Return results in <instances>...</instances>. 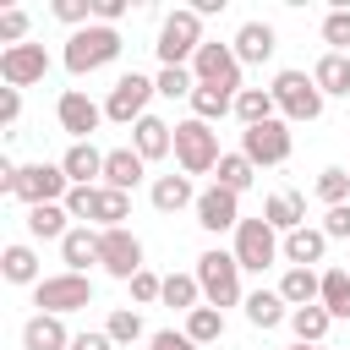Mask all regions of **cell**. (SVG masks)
<instances>
[{
    "mask_svg": "<svg viewBox=\"0 0 350 350\" xmlns=\"http://www.w3.org/2000/svg\"><path fill=\"white\" fill-rule=\"evenodd\" d=\"M126 44H120V33L115 27H104V22H93V27H82V33H71L66 38V71L71 77H88V71H104L115 55H120Z\"/></svg>",
    "mask_w": 350,
    "mask_h": 350,
    "instance_id": "cell-1",
    "label": "cell"
},
{
    "mask_svg": "<svg viewBox=\"0 0 350 350\" xmlns=\"http://www.w3.org/2000/svg\"><path fill=\"white\" fill-rule=\"evenodd\" d=\"M208 38H202V16L191 11V5H180V11H170L164 16V27H159V60L164 66H191L197 60V49H202Z\"/></svg>",
    "mask_w": 350,
    "mask_h": 350,
    "instance_id": "cell-2",
    "label": "cell"
},
{
    "mask_svg": "<svg viewBox=\"0 0 350 350\" xmlns=\"http://www.w3.org/2000/svg\"><path fill=\"white\" fill-rule=\"evenodd\" d=\"M197 284H202V301L208 306H241V262H235V252H202L197 257Z\"/></svg>",
    "mask_w": 350,
    "mask_h": 350,
    "instance_id": "cell-3",
    "label": "cell"
},
{
    "mask_svg": "<svg viewBox=\"0 0 350 350\" xmlns=\"http://www.w3.org/2000/svg\"><path fill=\"white\" fill-rule=\"evenodd\" d=\"M219 131L208 126V120H180L175 126V164H180V175H208V170H219Z\"/></svg>",
    "mask_w": 350,
    "mask_h": 350,
    "instance_id": "cell-4",
    "label": "cell"
},
{
    "mask_svg": "<svg viewBox=\"0 0 350 350\" xmlns=\"http://www.w3.org/2000/svg\"><path fill=\"white\" fill-rule=\"evenodd\" d=\"M33 306L49 312V317L82 312V306H93V279L88 273H49V279L33 284Z\"/></svg>",
    "mask_w": 350,
    "mask_h": 350,
    "instance_id": "cell-5",
    "label": "cell"
},
{
    "mask_svg": "<svg viewBox=\"0 0 350 350\" xmlns=\"http://www.w3.org/2000/svg\"><path fill=\"white\" fill-rule=\"evenodd\" d=\"M268 93H273V104H279L284 120H317L323 115V88L306 71H279Z\"/></svg>",
    "mask_w": 350,
    "mask_h": 350,
    "instance_id": "cell-6",
    "label": "cell"
},
{
    "mask_svg": "<svg viewBox=\"0 0 350 350\" xmlns=\"http://www.w3.org/2000/svg\"><path fill=\"white\" fill-rule=\"evenodd\" d=\"M273 257H284L279 230L268 219H241L235 224V262L252 268V273H262V268H273Z\"/></svg>",
    "mask_w": 350,
    "mask_h": 350,
    "instance_id": "cell-7",
    "label": "cell"
},
{
    "mask_svg": "<svg viewBox=\"0 0 350 350\" xmlns=\"http://www.w3.org/2000/svg\"><path fill=\"white\" fill-rule=\"evenodd\" d=\"M153 93H159L153 77L126 71V77L109 88V98H104V120H115V126H137V120L148 115V98H153Z\"/></svg>",
    "mask_w": 350,
    "mask_h": 350,
    "instance_id": "cell-8",
    "label": "cell"
},
{
    "mask_svg": "<svg viewBox=\"0 0 350 350\" xmlns=\"http://www.w3.org/2000/svg\"><path fill=\"white\" fill-rule=\"evenodd\" d=\"M191 77L197 88H224V93H241V60H235V44H202L197 60H191Z\"/></svg>",
    "mask_w": 350,
    "mask_h": 350,
    "instance_id": "cell-9",
    "label": "cell"
},
{
    "mask_svg": "<svg viewBox=\"0 0 350 350\" xmlns=\"http://www.w3.org/2000/svg\"><path fill=\"white\" fill-rule=\"evenodd\" d=\"M66 191H71V180H66L60 164H22L11 197H16L22 208H38V202H66Z\"/></svg>",
    "mask_w": 350,
    "mask_h": 350,
    "instance_id": "cell-10",
    "label": "cell"
},
{
    "mask_svg": "<svg viewBox=\"0 0 350 350\" xmlns=\"http://www.w3.org/2000/svg\"><path fill=\"white\" fill-rule=\"evenodd\" d=\"M98 268L109 273V279H137L142 273V241L120 224V230H98Z\"/></svg>",
    "mask_w": 350,
    "mask_h": 350,
    "instance_id": "cell-11",
    "label": "cell"
},
{
    "mask_svg": "<svg viewBox=\"0 0 350 350\" xmlns=\"http://www.w3.org/2000/svg\"><path fill=\"white\" fill-rule=\"evenodd\" d=\"M241 153L257 164V170H273L290 159V120H262V126H246L241 131Z\"/></svg>",
    "mask_w": 350,
    "mask_h": 350,
    "instance_id": "cell-12",
    "label": "cell"
},
{
    "mask_svg": "<svg viewBox=\"0 0 350 350\" xmlns=\"http://www.w3.org/2000/svg\"><path fill=\"white\" fill-rule=\"evenodd\" d=\"M49 77V55H44V44H16V49H0V82L5 88H33V82H44Z\"/></svg>",
    "mask_w": 350,
    "mask_h": 350,
    "instance_id": "cell-13",
    "label": "cell"
},
{
    "mask_svg": "<svg viewBox=\"0 0 350 350\" xmlns=\"http://www.w3.org/2000/svg\"><path fill=\"white\" fill-rule=\"evenodd\" d=\"M55 120H60V131H71V142H93V131H98V120H104V104H93L88 93L66 88L60 104H55Z\"/></svg>",
    "mask_w": 350,
    "mask_h": 350,
    "instance_id": "cell-14",
    "label": "cell"
},
{
    "mask_svg": "<svg viewBox=\"0 0 350 350\" xmlns=\"http://www.w3.org/2000/svg\"><path fill=\"white\" fill-rule=\"evenodd\" d=\"M197 224H202L208 235H224V230H235V224H241V197H235V191H224V186H208V191H197Z\"/></svg>",
    "mask_w": 350,
    "mask_h": 350,
    "instance_id": "cell-15",
    "label": "cell"
},
{
    "mask_svg": "<svg viewBox=\"0 0 350 350\" xmlns=\"http://www.w3.org/2000/svg\"><path fill=\"white\" fill-rule=\"evenodd\" d=\"M71 328H66V317H49V312H33L27 323H22V350H71Z\"/></svg>",
    "mask_w": 350,
    "mask_h": 350,
    "instance_id": "cell-16",
    "label": "cell"
},
{
    "mask_svg": "<svg viewBox=\"0 0 350 350\" xmlns=\"http://www.w3.org/2000/svg\"><path fill=\"white\" fill-rule=\"evenodd\" d=\"M273 49H279V33L268 22H241L235 27V60L241 66H262V60H273Z\"/></svg>",
    "mask_w": 350,
    "mask_h": 350,
    "instance_id": "cell-17",
    "label": "cell"
},
{
    "mask_svg": "<svg viewBox=\"0 0 350 350\" xmlns=\"http://www.w3.org/2000/svg\"><path fill=\"white\" fill-rule=\"evenodd\" d=\"M142 170H148V159L137 153V148H109L104 153V186L109 191H137V180H142Z\"/></svg>",
    "mask_w": 350,
    "mask_h": 350,
    "instance_id": "cell-18",
    "label": "cell"
},
{
    "mask_svg": "<svg viewBox=\"0 0 350 350\" xmlns=\"http://www.w3.org/2000/svg\"><path fill=\"white\" fill-rule=\"evenodd\" d=\"M131 148L153 164V159L175 153V126H170V120H159V115H142V120L131 126Z\"/></svg>",
    "mask_w": 350,
    "mask_h": 350,
    "instance_id": "cell-19",
    "label": "cell"
},
{
    "mask_svg": "<svg viewBox=\"0 0 350 350\" xmlns=\"http://www.w3.org/2000/svg\"><path fill=\"white\" fill-rule=\"evenodd\" d=\"M60 170H66L71 186H93V180H104V153L93 142H71L66 159H60Z\"/></svg>",
    "mask_w": 350,
    "mask_h": 350,
    "instance_id": "cell-20",
    "label": "cell"
},
{
    "mask_svg": "<svg viewBox=\"0 0 350 350\" xmlns=\"http://www.w3.org/2000/svg\"><path fill=\"white\" fill-rule=\"evenodd\" d=\"M262 219H268L279 235H290V230L306 224V197H301V191H273V197L262 202Z\"/></svg>",
    "mask_w": 350,
    "mask_h": 350,
    "instance_id": "cell-21",
    "label": "cell"
},
{
    "mask_svg": "<svg viewBox=\"0 0 350 350\" xmlns=\"http://www.w3.org/2000/svg\"><path fill=\"white\" fill-rule=\"evenodd\" d=\"M27 235H33V241H66V235H71L66 202H38V208H27Z\"/></svg>",
    "mask_w": 350,
    "mask_h": 350,
    "instance_id": "cell-22",
    "label": "cell"
},
{
    "mask_svg": "<svg viewBox=\"0 0 350 350\" xmlns=\"http://www.w3.org/2000/svg\"><path fill=\"white\" fill-rule=\"evenodd\" d=\"M323 252H328V235L312 230V224H301V230L284 235V262L290 268H312V262H323Z\"/></svg>",
    "mask_w": 350,
    "mask_h": 350,
    "instance_id": "cell-23",
    "label": "cell"
},
{
    "mask_svg": "<svg viewBox=\"0 0 350 350\" xmlns=\"http://www.w3.org/2000/svg\"><path fill=\"white\" fill-rule=\"evenodd\" d=\"M60 257H66V273H88V268L98 262V230L71 224V235L60 241Z\"/></svg>",
    "mask_w": 350,
    "mask_h": 350,
    "instance_id": "cell-24",
    "label": "cell"
},
{
    "mask_svg": "<svg viewBox=\"0 0 350 350\" xmlns=\"http://www.w3.org/2000/svg\"><path fill=\"white\" fill-rule=\"evenodd\" d=\"M279 295L290 301V312H295V306H317V301H323V273H317V268H284Z\"/></svg>",
    "mask_w": 350,
    "mask_h": 350,
    "instance_id": "cell-25",
    "label": "cell"
},
{
    "mask_svg": "<svg viewBox=\"0 0 350 350\" xmlns=\"http://www.w3.org/2000/svg\"><path fill=\"white\" fill-rule=\"evenodd\" d=\"M246 323L268 334V328L290 323V301H284L279 290H252V295H246Z\"/></svg>",
    "mask_w": 350,
    "mask_h": 350,
    "instance_id": "cell-26",
    "label": "cell"
},
{
    "mask_svg": "<svg viewBox=\"0 0 350 350\" xmlns=\"http://www.w3.org/2000/svg\"><path fill=\"white\" fill-rule=\"evenodd\" d=\"M0 273H5V284H38L44 273H38V252L27 246V241H11L5 252H0Z\"/></svg>",
    "mask_w": 350,
    "mask_h": 350,
    "instance_id": "cell-27",
    "label": "cell"
},
{
    "mask_svg": "<svg viewBox=\"0 0 350 350\" xmlns=\"http://www.w3.org/2000/svg\"><path fill=\"white\" fill-rule=\"evenodd\" d=\"M153 208H159V213H180V208H197L191 175H159V180H153Z\"/></svg>",
    "mask_w": 350,
    "mask_h": 350,
    "instance_id": "cell-28",
    "label": "cell"
},
{
    "mask_svg": "<svg viewBox=\"0 0 350 350\" xmlns=\"http://www.w3.org/2000/svg\"><path fill=\"white\" fill-rule=\"evenodd\" d=\"M312 82L323 88V98H350V55H323L312 66Z\"/></svg>",
    "mask_w": 350,
    "mask_h": 350,
    "instance_id": "cell-29",
    "label": "cell"
},
{
    "mask_svg": "<svg viewBox=\"0 0 350 350\" xmlns=\"http://www.w3.org/2000/svg\"><path fill=\"white\" fill-rule=\"evenodd\" d=\"M235 115H241V126H262V120H279V104H273L268 88H241L235 93Z\"/></svg>",
    "mask_w": 350,
    "mask_h": 350,
    "instance_id": "cell-30",
    "label": "cell"
},
{
    "mask_svg": "<svg viewBox=\"0 0 350 350\" xmlns=\"http://www.w3.org/2000/svg\"><path fill=\"white\" fill-rule=\"evenodd\" d=\"M328 306H295L290 312V328H295V345H323L328 339Z\"/></svg>",
    "mask_w": 350,
    "mask_h": 350,
    "instance_id": "cell-31",
    "label": "cell"
},
{
    "mask_svg": "<svg viewBox=\"0 0 350 350\" xmlns=\"http://www.w3.org/2000/svg\"><path fill=\"white\" fill-rule=\"evenodd\" d=\"M328 317H350V268H323V301Z\"/></svg>",
    "mask_w": 350,
    "mask_h": 350,
    "instance_id": "cell-32",
    "label": "cell"
},
{
    "mask_svg": "<svg viewBox=\"0 0 350 350\" xmlns=\"http://www.w3.org/2000/svg\"><path fill=\"white\" fill-rule=\"evenodd\" d=\"M230 109H235V93H224V88H197V93H191V120H208V126H213V120H224Z\"/></svg>",
    "mask_w": 350,
    "mask_h": 350,
    "instance_id": "cell-33",
    "label": "cell"
},
{
    "mask_svg": "<svg viewBox=\"0 0 350 350\" xmlns=\"http://www.w3.org/2000/svg\"><path fill=\"white\" fill-rule=\"evenodd\" d=\"M213 175H219V180H213V186H224V191H235V197H241V191H246V186H252V175H257V164H252V159H246V153H224V159H219V170H213Z\"/></svg>",
    "mask_w": 350,
    "mask_h": 350,
    "instance_id": "cell-34",
    "label": "cell"
},
{
    "mask_svg": "<svg viewBox=\"0 0 350 350\" xmlns=\"http://www.w3.org/2000/svg\"><path fill=\"white\" fill-rule=\"evenodd\" d=\"M164 306H175V312H197V306H202V284H197V273H170V279H164Z\"/></svg>",
    "mask_w": 350,
    "mask_h": 350,
    "instance_id": "cell-35",
    "label": "cell"
},
{
    "mask_svg": "<svg viewBox=\"0 0 350 350\" xmlns=\"http://www.w3.org/2000/svg\"><path fill=\"white\" fill-rule=\"evenodd\" d=\"M186 339H191V345H213V339H224V312H219V306H197V312H186Z\"/></svg>",
    "mask_w": 350,
    "mask_h": 350,
    "instance_id": "cell-36",
    "label": "cell"
},
{
    "mask_svg": "<svg viewBox=\"0 0 350 350\" xmlns=\"http://www.w3.org/2000/svg\"><path fill=\"white\" fill-rule=\"evenodd\" d=\"M126 219H131V197H126V191L98 186V213H93V224H98V230H120Z\"/></svg>",
    "mask_w": 350,
    "mask_h": 350,
    "instance_id": "cell-37",
    "label": "cell"
},
{
    "mask_svg": "<svg viewBox=\"0 0 350 350\" xmlns=\"http://www.w3.org/2000/svg\"><path fill=\"white\" fill-rule=\"evenodd\" d=\"M104 334H109L115 345H137V339H142V317H137V306H115L109 323H104Z\"/></svg>",
    "mask_w": 350,
    "mask_h": 350,
    "instance_id": "cell-38",
    "label": "cell"
},
{
    "mask_svg": "<svg viewBox=\"0 0 350 350\" xmlns=\"http://www.w3.org/2000/svg\"><path fill=\"white\" fill-rule=\"evenodd\" d=\"M317 197H323L328 208L350 202V170H345V164H328V170L317 175Z\"/></svg>",
    "mask_w": 350,
    "mask_h": 350,
    "instance_id": "cell-39",
    "label": "cell"
},
{
    "mask_svg": "<svg viewBox=\"0 0 350 350\" xmlns=\"http://www.w3.org/2000/svg\"><path fill=\"white\" fill-rule=\"evenodd\" d=\"M153 82H159V93H164V98H191V93H197V77H191V66H164Z\"/></svg>",
    "mask_w": 350,
    "mask_h": 350,
    "instance_id": "cell-40",
    "label": "cell"
},
{
    "mask_svg": "<svg viewBox=\"0 0 350 350\" xmlns=\"http://www.w3.org/2000/svg\"><path fill=\"white\" fill-rule=\"evenodd\" d=\"M323 44H328V55H350V11L345 5L323 16Z\"/></svg>",
    "mask_w": 350,
    "mask_h": 350,
    "instance_id": "cell-41",
    "label": "cell"
},
{
    "mask_svg": "<svg viewBox=\"0 0 350 350\" xmlns=\"http://www.w3.org/2000/svg\"><path fill=\"white\" fill-rule=\"evenodd\" d=\"M0 44H5V49L27 44V11H22V5H5V11H0Z\"/></svg>",
    "mask_w": 350,
    "mask_h": 350,
    "instance_id": "cell-42",
    "label": "cell"
},
{
    "mask_svg": "<svg viewBox=\"0 0 350 350\" xmlns=\"http://www.w3.org/2000/svg\"><path fill=\"white\" fill-rule=\"evenodd\" d=\"M66 213L82 219V224H93V213H98V186H71V191H66Z\"/></svg>",
    "mask_w": 350,
    "mask_h": 350,
    "instance_id": "cell-43",
    "label": "cell"
},
{
    "mask_svg": "<svg viewBox=\"0 0 350 350\" xmlns=\"http://www.w3.org/2000/svg\"><path fill=\"white\" fill-rule=\"evenodd\" d=\"M49 11H55L66 27H77V33H82V27H93V0H55Z\"/></svg>",
    "mask_w": 350,
    "mask_h": 350,
    "instance_id": "cell-44",
    "label": "cell"
},
{
    "mask_svg": "<svg viewBox=\"0 0 350 350\" xmlns=\"http://www.w3.org/2000/svg\"><path fill=\"white\" fill-rule=\"evenodd\" d=\"M131 301H137V306H153V301H164V279H159L153 268H142V273L131 279Z\"/></svg>",
    "mask_w": 350,
    "mask_h": 350,
    "instance_id": "cell-45",
    "label": "cell"
},
{
    "mask_svg": "<svg viewBox=\"0 0 350 350\" xmlns=\"http://www.w3.org/2000/svg\"><path fill=\"white\" fill-rule=\"evenodd\" d=\"M317 230H323L328 241H350V202H339V208H328Z\"/></svg>",
    "mask_w": 350,
    "mask_h": 350,
    "instance_id": "cell-46",
    "label": "cell"
},
{
    "mask_svg": "<svg viewBox=\"0 0 350 350\" xmlns=\"http://www.w3.org/2000/svg\"><path fill=\"white\" fill-rule=\"evenodd\" d=\"M148 350H202V345H191L186 328H180V334H175V328H159V334L148 339Z\"/></svg>",
    "mask_w": 350,
    "mask_h": 350,
    "instance_id": "cell-47",
    "label": "cell"
},
{
    "mask_svg": "<svg viewBox=\"0 0 350 350\" xmlns=\"http://www.w3.org/2000/svg\"><path fill=\"white\" fill-rule=\"evenodd\" d=\"M16 115H22V93L0 88V126H16Z\"/></svg>",
    "mask_w": 350,
    "mask_h": 350,
    "instance_id": "cell-48",
    "label": "cell"
},
{
    "mask_svg": "<svg viewBox=\"0 0 350 350\" xmlns=\"http://www.w3.org/2000/svg\"><path fill=\"white\" fill-rule=\"evenodd\" d=\"M93 16H98L104 27H115V22L126 16V0H93Z\"/></svg>",
    "mask_w": 350,
    "mask_h": 350,
    "instance_id": "cell-49",
    "label": "cell"
},
{
    "mask_svg": "<svg viewBox=\"0 0 350 350\" xmlns=\"http://www.w3.org/2000/svg\"><path fill=\"white\" fill-rule=\"evenodd\" d=\"M71 350H115V339L98 328V334H77V339H71Z\"/></svg>",
    "mask_w": 350,
    "mask_h": 350,
    "instance_id": "cell-50",
    "label": "cell"
},
{
    "mask_svg": "<svg viewBox=\"0 0 350 350\" xmlns=\"http://www.w3.org/2000/svg\"><path fill=\"white\" fill-rule=\"evenodd\" d=\"M290 350H328V345H290Z\"/></svg>",
    "mask_w": 350,
    "mask_h": 350,
    "instance_id": "cell-51",
    "label": "cell"
}]
</instances>
